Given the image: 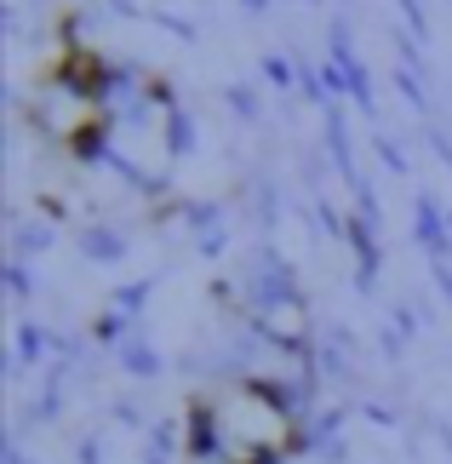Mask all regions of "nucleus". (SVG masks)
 <instances>
[{"label":"nucleus","instance_id":"nucleus-1","mask_svg":"<svg viewBox=\"0 0 452 464\" xmlns=\"http://www.w3.org/2000/svg\"><path fill=\"white\" fill-rule=\"evenodd\" d=\"M418 246L436 264H447V246H452V212H441L436 201H418Z\"/></svg>","mask_w":452,"mask_h":464},{"label":"nucleus","instance_id":"nucleus-2","mask_svg":"<svg viewBox=\"0 0 452 464\" xmlns=\"http://www.w3.org/2000/svg\"><path fill=\"white\" fill-rule=\"evenodd\" d=\"M81 253L92 258V264H120L126 258V236H120V229H110V224H92L81 236Z\"/></svg>","mask_w":452,"mask_h":464},{"label":"nucleus","instance_id":"nucleus-3","mask_svg":"<svg viewBox=\"0 0 452 464\" xmlns=\"http://www.w3.org/2000/svg\"><path fill=\"white\" fill-rule=\"evenodd\" d=\"M120 367L132 372V379H155V372H160V355L143 344V338H126V344H120Z\"/></svg>","mask_w":452,"mask_h":464},{"label":"nucleus","instance_id":"nucleus-4","mask_svg":"<svg viewBox=\"0 0 452 464\" xmlns=\"http://www.w3.org/2000/svg\"><path fill=\"white\" fill-rule=\"evenodd\" d=\"M6 287H12L17 304H29V298H34V281H29V264H24V258H12V264H6Z\"/></svg>","mask_w":452,"mask_h":464},{"label":"nucleus","instance_id":"nucleus-5","mask_svg":"<svg viewBox=\"0 0 452 464\" xmlns=\"http://www.w3.org/2000/svg\"><path fill=\"white\" fill-rule=\"evenodd\" d=\"M224 103H229V110L241 115V121H258V92H252V86H229Z\"/></svg>","mask_w":452,"mask_h":464},{"label":"nucleus","instance_id":"nucleus-6","mask_svg":"<svg viewBox=\"0 0 452 464\" xmlns=\"http://www.w3.org/2000/svg\"><path fill=\"white\" fill-rule=\"evenodd\" d=\"M115 304H120V315H138L143 304H149V281H138V287H120Z\"/></svg>","mask_w":452,"mask_h":464},{"label":"nucleus","instance_id":"nucleus-7","mask_svg":"<svg viewBox=\"0 0 452 464\" xmlns=\"http://www.w3.org/2000/svg\"><path fill=\"white\" fill-rule=\"evenodd\" d=\"M264 81H275V86H293V63H286L281 52H275V58H264Z\"/></svg>","mask_w":452,"mask_h":464},{"label":"nucleus","instance_id":"nucleus-8","mask_svg":"<svg viewBox=\"0 0 452 464\" xmlns=\"http://www.w3.org/2000/svg\"><path fill=\"white\" fill-rule=\"evenodd\" d=\"M241 6H246L252 17H264V12H269V0H241Z\"/></svg>","mask_w":452,"mask_h":464},{"label":"nucleus","instance_id":"nucleus-9","mask_svg":"<svg viewBox=\"0 0 452 464\" xmlns=\"http://www.w3.org/2000/svg\"><path fill=\"white\" fill-rule=\"evenodd\" d=\"M441 287H447V298H452V270H447V264H441Z\"/></svg>","mask_w":452,"mask_h":464}]
</instances>
